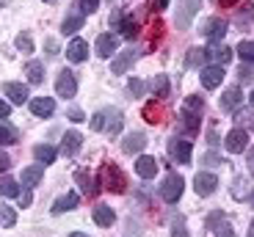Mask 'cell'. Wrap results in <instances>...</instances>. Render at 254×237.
<instances>
[{"label":"cell","mask_w":254,"mask_h":237,"mask_svg":"<svg viewBox=\"0 0 254 237\" xmlns=\"http://www.w3.org/2000/svg\"><path fill=\"white\" fill-rule=\"evenodd\" d=\"M141 52L135 50V47H130V50H122V52H116V58L114 61H111V72H114V75H125L127 69H130V66L135 64V58H138Z\"/></svg>","instance_id":"11"},{"label":"cell","mask_w":254,"mask_h":237,"mask_svg":"<svg viewBox=\"0 0 254 237\" xmlns=\"http://www.w3.org/2000/svg\"><path fill=\"white\" fill-rule=\"evenodd\" d=\"M19 204L22 207H31V201H33V193H31V188H25V190H19Z\"/></svg>","instance_id":"46"},{"label":"cell","mask_w":254,"mask_h":237,"mask_svg":"<svg viewBox=\"0 0 254 237\" xmlns=\"http://www.w3.org/2000/svg\"><path fill=\"white\" fill-rule=\"evenodd\" d=\"M169 154H172V160L188 166L190 154H193V146H190V141H185V138H177V135H174L172 141H169Z\"/></svg>","instance_id":"5"},{"label":"cell","mask_w":254,"mask_h":237,"mask_svg":"<svg viewBox=\"0 0 254 237\" xmlns=\"http://www.w3.org/2000/svg\"><path fill=\"white\" fill-rule=\"evenodd\" d=\"M100 185H105L108 190H114V193H125L127 180H125V174L119 171V166L105 163V166L100 168Z\"/></svg>","instance_id":"1"},{"label":"cell","mask_w":254,"mask_h":237,"mask_svg":"<svg viewBox=\"0 0 254 237\" xmlns=\"http://www.w3.org/2000/svg\"><path fill=\"white\" fill-rule=\"evenodd\" d=\"M204 61H207V55H204V50H199V47H193V50H188V61H185L188 66H199V64H204Z\"/></svg>","instance_id":"39"},{"label":"cell","mask_w":254,"mask_h":237,"mask_svg":"<svg viewBox=\"0 0 254 237\" xmlns=\"http://www.w3.org/2000/svg\"><path fill=\"white\" fill-rule=\"evenodd\" d=\"M91 215H94V224H100V226H111L116 221V212L111 210L108 204H97Z\"/></svg>","instance_id":"25"},{"label":"cell","mask_w":254,"mask_h":237,"mask_svg":"<svg viewBox=\"0 0 254 237\" xmlns=\"http://www.w3.org/2000/svg\"><path fill=\"white\" fill-rule=\"evenodd\" d=\"M202 160L207 163V166H221V163H224V160H221V154H216V152H207Z\"/></svg>","instance_id":"47"},{"label":"cell","mask_w":254,"mask_h":237,"mask_svg":"<svg viewBox=\"0 0 254 237\" xmlns=\"http://www.w3.org/2000/svg\"><path fill=\"white\" fill-rule=\"evenodd\" d=\"M218 188V177L216 174H210V171H199L196 177H193V190H196V196H213Z\"/></svg>","instance_id":"6"},{"label":"cell","mask_w":254,"mask_h":237,"mask_svg":"<svg viewBox=\"0 0 254 237\" xmlns=\"http://www.w3.org/2000/svg\"><path fill=\"white\" fill-rule=\"evenodd\" d=\"M80 8L86 11V17H89V14H94L97 8H100V0H80Z\"/></svg>","instance_id":"45"},{"label":"cell","mask_w":254,"mask_h":237,"mask_svg":"<svg viewBox=\"0 0 254 237\" xmlns=\"http://www.w3.org/2000/svg\"><path fill=\"white\" fill-rule=\"evenodd\" d=\"M224 146H227V152L232 154H241L243 149L249 146V133L243 127H235V130H229L227 138H224Z\"/></svg>","instance_id":"9"},{"label":"cell","mask_w":254,"mask_h":237,"mask_svg":"<svg viewBox=\"0 0 254 237\" xmlns=\"http://www.w3.org/2000/svg\"><path fill=\"white\" fill-rule=\"evenodd\" d=\"M169 89H172V83H169V75H155V77H152V83H149V91H152L158 99L169 96Z\"/></svg>","instance_id":"26"},{"label":"cell","mask_w":254,"mask_h":237,"mask_svg":"<svg viewBox=\"0 0 254 237\" xmlns=\"http://www.w3.org/2000/svg\"><path fill=\"white\" fill-rule=\"evenodd\" d=\"M246 237H254V221H252V229H249V235Z\"/></svg>","instance_id":"56"},{"label":"cell","mask_w":254,"mask_h":237,"mask_svg":"<svg viewBox=\"0 0 254 237\" xmlns=\"http://www.w3.org/2000/svg\"><path fill=\"white\" fill-rule=\"evenodd\" d=\"M183 110H188V113H199L202 116V110H204V99L199 94H193V96H188L183 102Z\"/></svg>","instance_id":"36"},{"label":"cell","mask_w":254,"mask_h":237,"mask_svg":"<svg viewBox=\"0 0 254 237\" xmlns=\"http://www.w3.org/2000/svg\"><path fill=\"white\" fill-rule=\"evenodd\" d=\"M14 224H17V210L8 204H0V226L3 229H11Z\"/></svg>","instance_id":"34"},{"label":"cell","mask_w":254,"mask_h":237,"mask_svg":"<svg viewBox=\"0 0 254 237\" xmlns=\"http://www.w3.org/2000/svg\"><path fill=\"white\" fill-rule=\"evenodd\" d=\"M229 193H232V199H238V201L249 199V180L246 177H235V180H232V190Z\"/></svg>","instance_id":"33"},{"label":"cell","mask_w":254,"mask_h":237,"mask_svg":"<svg viewBox=\"0 0 254 237\" xmlns=\"http://www.w3.org/2000/svg\"><path fill=\"white\" fill-rule=\"evenodd\" d=\"M69 119L72 122H86V116H83L80 108H69Z\"/></svg>","instance_id":"48"},{"label":"cell","mask_w":254,"mask_h":237,"mask_svg":"<svg viewBox=\"0 0 254 237\" xmlns=\"http://www.w3.org/2000/svg\"><path fill=\"white\" fill-rule=\"evenodd\" d=\"M94 50H97V55H100V58L116 55V50H119V39H116L114 33H100V36H97Z\"/></svg>","instance_id":"13"},{"label":"cell","mask_w":254,"mask_h":237,"mask_svg":"<svg viewBox=\"0 0 254 237\" xmlns=\"http://www.w3.org/2000/svg\"><path fill=\"white\" fill-rule=\"evenodd\" d=\"M238 77H241V83H252V80H254V69H252V64H246V66L241 64V72H238Z\"/></svg>","instance_id":"42"},{"label":"cell","mask_w":254,"mask_h":237,"mask_svg":"<svg viewBox=\"0 0 254 237\" xmlns=\"http://www.w3.org/2000/svg\"><path fill=\"white\" fill-rule=\"evenodd\" d=\"M19 141V133L11 127V124L0 122V146H11V143Z\"/></svg>","instance_id":"31"},{"label":"cell","mask_w":254,"mask_h":237,"mask_svg":"<svg viewBox=\"0 0 254 237\" xmlns=\"http://www.w3.org/2000/svg\"><path fill=\"white\" fill-rule=\"evenodd\" d=\"M83 22H86V11H83L80 3H77V6H72V11L66 14V19H64L61 31H64V33H77V31L83 28Z\"/></svg>","instance_id":"14"},{"label":"cell","mask_w":254,"mask_h":237,"mask_svg":"<svg viewBox=\"0 0 254 237\" xmlns=\"http://www.w3.org/2000/svg\"><path fill=\"white\" fill-rule=\"evenodd\" d=\"M77 207V193H66V196H61V199H56V204H53V215H61V212H69Z\"/></svg>","instance_id":"27"},{"label":"cell","mask_w":254,"mask_h":237,"mask_svg":"<svg viewBox=\"0 0 254 237\" xmlns=\"http://www.w3.org/2000/svg\"><path fill=\"white\" fill-rule=\"evenodd\" d=\"M56 94L64 96V99H69V96L77 94V80H75V75H72L69 69L58 72V77H56Z\"/></svg>","instance_id":"7"},{"label":"cell","mask_w":254,"mask_h":237,"mask_svg":"<svg viewBox=\"0 0 254 237\" xmlns=\"http://www.w3.org/2000/svg\"><path fill=\"white\" fill-rule=\"evenodd\" d=\"M116 31H119L125 39H135V36H138V22H135L133 17H125V14H122V19H119V25H116Z\"/></svg>","instance_id":"29"},{"label":"cell","mask_w":254,"mask_h":237,"mask_svg":"<svg viewBox=\"0 0 254 237\" xmlns=\"http://www.w3.org/2000/svg\"><path fill=\"white\" fill-rule=\"evenodd\" d=\"M238 55H241V61H246V64H254V39L238 45Z\"/></svg>","instance_id":"37"},{"label":"cell","mask_w":254,"mask_h":237,"mask_svg":"<svg viewBox=\"0 0 254 237\" xmlns=\"http://www.w3.org/2000/svg\"><path fill=\"white\" fill-rule=\"evenodd\" d=\"M207 229L213 232L216 237H232V224H229V218L224 215L221 210L210 212L207 215Z\"/></svg>","instance_id":"8"},{"label":"cell","mask_w":254,"mask_h":237,"mask_svg":"<svg viewBox=\"0 0 254 237\" xmlns=\"http://www.w3.org/2000/svg\"><path fill=\"white\" fill-rule=\"evenodd\" d=\"M227 28H229V22L227 19H221V17H210L207 22H204V36L213 42V45H221V39L227 36Z\"/></svg>","instance_id":"10"},{"label":"cell","mask_w":254,"mask_h":237,"mask_svg":"<svg viewBox=\"0 0 254 237\" xmlns=\"http://www.w3.org/2000/svg\"><path fill=\"white\" fill-rule=\"evenodd\" d=\"M75 182L80 185V190H83V196H94L97 193V182L91 180L86 171H75Z\"/></svg>","instance_id":"30"},{"label":"cell","mask_w":254,"mask_h":237,"mask_svg":"<svg viewBox=\"0 0 254 237\" xmlns=\"http://www.w3.org/2000/svg\"><path fill=\"white\" fill-rule=\"evenodd\" d=\"M25 75H28V83L39 86L42 80H45V64H42V61H28Z\"/></svg>","instance_id":"28"},{"label":"cell","mask_w":254,"mask_h":237,"mask_svg":"<svg viewBox=\"0 0 254 237\" xmlns=\"http://www.w3.org/2000/svg\"><path fill=\"white\" fill-rule=\"evenodd\" d=\"M83 146V135L77 133V130H69V133L64 135V141H61V152L66 154V157H75L77 152H80Z\"/></svg>","instance_id":"20"},{"label":"cell","mask_w":254,"mask_h":237,"mask_svg":"<svg viewBox=\"0 0 254 237\" xmlns=\"http://www.w3.org/2000/svg\"><path fill=\"white\" fill-rule=\"evenodd\" d=\"M135 174H138L141 180H155V174H158V160L149 157V154H141L138 160H135Z\"/></svg>","instance_id":"19"},{"label":"cell","mask_w":254,"mask_h":237,"mask_svg":"<svg viewBox=\"0 0 254 237\" xmlns=\"http://www.w3.org/2000/svg\"><path fill=\"white\" fill-rule=\"evenodd\" d=\"M249 102H252V108H254V91H252V96H249Z\"/></svg>","instance_id":"57"},{"label":"cell","mask_w":254,"mask_h":237,"mask_svg":"<svg viewBox=\"0 0 254 237\" xmlns=\"http://www.w3.org/2000/svg\"><path fill=\"white\" fill-rule=\"evenodd\" d=\"M3 6H6V0H0V8H3Z\"/></svg>","instance_id":"59"},{"label":"cell","mask_w":254,"mask_h":237,"mask_svg":"<svg viewBox=\"0 0 254 237\" xmlns=\"http://www.w3.org/2000/svg\"><path fill=\"white\" fill-rule=\"evenodd\" d=\"M199 8H202V0H180L177 3V28L180 31H188L193 17L199 14Z\"/></svg>","instance_id":"3"},{"label":"cell","mask_w":254,"mask_h":237,"mask_svg":"<svg viewBox=\"0 0 254 237\" xmlns=\"http://www.w3.org/2000/svg\"><path fill=\"white\" fill-rule=\"evenodd\" d=\"M199 80H202V86H204L207 91L218 89V86H221V80H224V66H218V64L204 66V69L199 72Z\"/></svg>","instance_id":"12"},{"label":"cell","mask_w":254,"mask_h":237,"mask_svg":"<svg viewBox=\"0 0 254 237\" xmlns=\"http://www.w3.org/2000/svg\"><path fill=\"white\" fill-rule=\"evenodd\" d=\"M11 168V157L6 152H0V171H8Z\"/></svg>","instance_id":"49"},{"label":"cell","mask_w":254,"mask_h":237,"mask_svg":"<svg viewBox=\"0 0 254 237\" xmlns=\"http://www.w3.org/2000/svg\"><path fill=\"white\" fill-rule=\"evenodd\" d=\"M45 3H58V0H45Z\"/></svg>","instance_id":"60"},{"label":"cell","mask_w":254,"mask_h":237,"mask_svg":"<svg viewBox=\"0 0 254 237\" xmlns=\"http://www.w3.org/2000/svg\"><path fill=\"white\" fill-rule=\"evenodd\" d=\"M221 3H224V6H235L238 0H221Z\"/></svg>","instance_id":"54"},{"label":"cell","mask_w":254,"mask_h":237,"mask_svg":"<svg viewBox=\"0 0 254 237\" xmlns=\"http://www.w3.org/2000/svg\"><path fill=\"white\" fill-rule=\"evenodd\" d=\"M14 45H17L19 52H33V42H31V36H28V33H19V36L14 39Z\"/></svg>","instance_id":"40"},{"label":"cell","mask_w":254,"mask_h":237,"mask_svg":"<svg viewBox=\"0 0 254 237\" xmlns=\"http://www.w3.org/2000/svg\"><path fill=\"white\" fill-rule=\"evenodd\" d=\"M28 102H31V113L39 116V119H47V116H53V110H56V99H53V96H33Z\"/></svg>","instance_id":"15"},{"label":"cell","mask_w":254,"mask_h":237,"mask_svg":"<svg viewBox=\"0 0 254 237\" xmlns=\"http://www.w3.org/2000/svg\"><path fill=\"white\" fill-rule=\"evenodd\" d=\"M241 102H243V91H241V86H229V89L221 94V110H227V113L238 110V105H241Z\"/></svg>","instance_id":"16"},{"label":"cell","mask_w":254,"mask_h":237,"mask_svg":"<svg viewBox=\"0 0 254 237\" xmlns=\"http://www.w3.org/2000/svg\"><path fill=\"white\" fill-rule=\"evenodd\" d=\"M183 190H185V180L180 177V174H169L166 182L160 185V199H163L166 204H177L180 196H183Z\"/></svg>","instance_id":"2"},{"label":"cell","mask_w":254,"mask_h":237,"mask_svg":"<svg viewBox=\"0 0 254 237\" xmlns=\"http://www.w3.org/2000/svg\"><path fill=\"white\" fill-rule=\"evenodd\" d=\"M42 177H45V166H42V163L22 168V188H31V190H33V188L42 182Z\"/></svg>","instance_id":"22"},{"label":"cell","mask_w":254,"mask_h":237,"mask_svg":"<svg viewBox=\"0 0 254 237\" xmlns=\"http://www.w3.org/2000/svg\"><path fill=\"white\" fill-rule=\"evenodd\" d=\"M0 193L8 196V199H17V196H19V185L11 180V177H0Z\"/></svg>","instance_id":"35"},{"label":"cell","mask_w":254,"mask_h":237,"mask_svg":"<svg viewBox=\"0 0 254 237\" xmlns=\"http://www.w3.org/2000/svg\"><path fill=\"white\" fill-rule=\"evenodd\" d=\"M180 127H183V133H188V135H193L199 130V113H188V110H183L180 113Z\"/></svg>","instance_id":"32"},{"label":"cell","mask_w":254,"mask_h":237,"mask_svg":"<svg viewBox=\"0 0 254 237\" xmlns=\"http://www.w3.org/2000/svg\"><path fill=\"white\" fill-rule=\"evenodd\" d=\"M144 146H146L144 133H127L125 141H122V152L125 154H138V152H144Z\"/></svg>","instance_id":"17"},{"label":"cell","mask_w":254,"mask_h":237,"mask_svg":"<svg viewBox=\"0 0 254 237\" xmlns=\"http://www.w3.org/2000/svg\"><path fill=\"white\" fill-rule=\"evenodd\" d=\"M8 113H11V105L0 99V119H8Z\"/></svg>","instance_id":"51"},{"label":"cell","mask_w":254,"mask_h":237,"mask_svg":"<svg viewBox=\"0 0 254 237\" xmlns=\"http://www.w3.org/2000/svg\"><path fill=\"white\" fill-rule=\"evenodd\" d=\"M252 19H254V6H252V3H246L243 11H238L235 22H238V25H252Z\"/></svg>","instance_id":"38"},{"label":"cell","mask_w":254,"mask_h":237,"mask_svg":"<svg viewBox=\"0 0 254 237\" xmlns=\"http://www.w3.org/2000/svg\"><path fill=\"white\" fill-rule=\"evenodd\" d=\"M125 127V113L119 108H102V130L108 135H119Z\"/></svg>","instance_id":"4"},{"label":"cell","mask_w":254,"mask_h":237,"mask_svg":"<svg viewBox=\"0 0 254 237\" xmlns=\"http://www.w3.org/2000/svg\"><path fill=\"white\" fill-rule=\"evenodd\" d=\"M3 94H6L14 105H22V102L31 99V91H28V86H22V83H6L3 86Z\"/></svg>","instance_id":"21"},{"label":"cell","mask_w":254,"mask_h":237,"mask_svg":"<svg viewBox=\"0 0 254 237\" xmlns=\"http://www.w3.org/2000/svg\"><path fill=\"white\" fill-rule=\"evenodd\" d=\"M66 58H69L72 64H83V61L89 58V42H83V39H72L69 47H66Z\"/></svg>","instance_id":"18"},{"label":"cell","mask_w":254,"mask_h":237,"mask_svg":"<svg viewBox=\"0 0 254 237\" xmlns=\"http://www.w3.org/2000/svg\"><path fill=\"white\" fill-rule=\"evenodd\" d=\"M127 91H130L133 96H141L146 91V83H144V80H138V77H133V80L127 83Z\"/></svg>","instance_id":"41"},{"label":"cell","mask_w":254,"mask_h":237,"mask_svg":"<svg viewBox=\"0 0 254 237\" xmlns=\"http://www.w3.org/2000/svg\"><path fill=\"white\" fill-rule=\"evenodd\" d=\"M33 157H36V163H42V166H50L58 157V149L50 146V143H39V146H33Z\"/></svg>","instance_id":"24"},{"label":"cell","mask_w":254,"mask_h":237,"mask_svg":"<svg viewBox=\"0 0 254 237\" xmlns=\"http://www.w3.org/2000/svg\"><path fill=\"white\" fill-rule=\"evenodd\" d=\"M249 204H252V207H254V193H252V196H249Z\"/></svg>","instance_id":"58"},{"label":"cell","mask_w":254,"mask_h":237,"mask_svg":"<svg viewBox=\"0 0 254 237\" xmlns=\"http://www.w3.org/2000/svg\"><path fill=\"white\" fill-rule=\"evenodd\" d=\"M249 174L254 177V146L249 149Z\"/></svg>","instance_id":"53"},{"label":"cell","mask_w":254,"mask_h":237,"mask_svg":"<svg viewBox=\"0 0 254 237\" xmlns=\"http://www.w3.org/2000/svg\"><path fill=\"white\" fill-rule=\"evenodd\" d=\"M45 47H47V52H50V55H58V52H61V50H58V42H56V39H47Z\"/></svg>","instance_id":"50"},{"label":"cell","mask_w":254,"mask_h":237,"mask_svg":"<svg viewBox=\"0 0 254 237\" xmlns=\"http://www.w3.org/2000/svg\"><path fill=\"white\" fill-rule=\"evenodd\" d=\"M172 237H188V229H185V221H183V218H177V221H174Z\"/></svg>","instance_id":"43"},{"label":"cell","mask_w":254,"mask_h":237,"mask_svg":"<svg viewBox=\"0 0 254 237\" xmlns=\"http://www.w3.org/2000/svg\"><path fill=\"white\" fill-rule=\"evenodd\" d=\"M238 122H241V127H254V113H249V110H243V113H238Z\"/></svg>","instance_id":"44"},{"label":"cell","mask_w":254,"mask_h":237,"mask_svg":"<svg viewBox=\"0 0 254 237\" xmlns=\"http://www.w3.org/2000/svg\"><path fill=\"white\" fill-rule=\"evenodd\" d=\"M152 8H155V11H163V8H169V0H155Z\"/></svg>","instance_id":"52"},{"label":"cell","mask_w":254,"mask_h":237,"mask_svg":"<svg viewBox=\"0 0 254 237\" xmlns=\"http://www.w3.org/2000/svg\"><path fill=\"white\" fill-rule=\"evenodd\" d=\"M69 237H89V235H83V232H72Z\"/></svg>","instance_id":"55"},{"label":"cell","mask_w":254,"mask_h":237,"mask_svg":"<svg viewBox=\"0 0 254 237\" xmlns=\"http://www.w3.org/2000/svg\"><path fill=\"white\" fill-rule=\"evenodd\" d=\"M204 55H207V61H213V64H218V66H224V64H229V61H232V55H235V52L229 50L227 45H216L213 50H204Z\"/></svg>","instance_id":"23"}]
</instances>
